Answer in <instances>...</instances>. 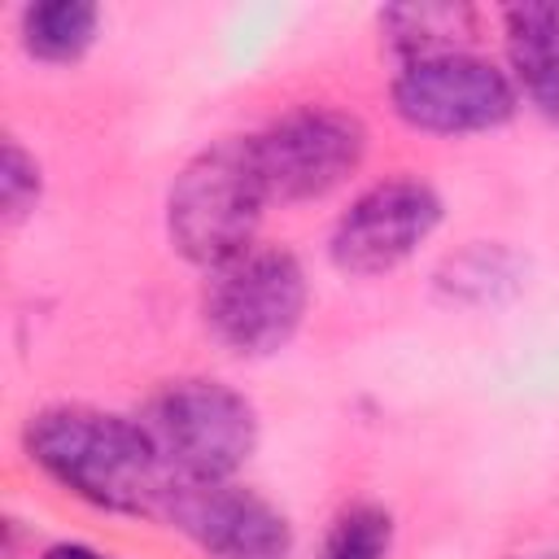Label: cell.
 Listing matches in <instances>:
<instances>
[{
  "mask_svg": "<svg viewBox=\"0 0 559 559\" xmlns=\"http://www.w3.org/2000/svg\"><path fill=\"white\" fill-rule=\"evenodd\" d=\"M520 96L507 70H498L485 57L454 52L419 66H402L393 79V109L402 122L419 131H489L515 114Z\"/></svg>",
  "mask_w": 559,
  "mask_h": 559,
  "instance_id": "6",
  "label": "cell"
},
{
  "mask_svg": "<svg viewBox=\"0 0 559 559\" xmlns=\"http://www.w3.org/2000/svg\"><path fill=\"white\" fill-rule=\"evenodd\" d=\"M441 223V197L419 179L367 188L332 227V262L345 275H384L406 262Z\"/></svg>",
  "mask_w": 559,
  "mask_h": 559,
  "instance_id": "7",
  "label": "cell"
},
{
  "mask_svg": "<svg viewBox=\"0 0 559 559\" xmlns=\"http://www.w3.org/2000/svg\"><path fill=\"white\" fill-rule=\"evenodd\" d=\"M266 201L271 197L262 188L249 135L218 140L201 148L170 183V197H166L170 245L188 262L214 271L253 245Z\"/></svg>",
  "mask_w": 559,
  "mask_h": 559,
  "instance_id": "2",
  "label": "cell"
},
{
  "mask_svg": "<svg viewBox=\"0 0 559 559\" xmlns=\"http://www.w3.org/2000/svg\"><path fill=\"white\" fill-rule=\"evenodd\" d=\"M96 4L87 0H44L22 9V44L31 57L39 61H74L87 52V44L96 39Z\"/></svg>",
  "mask_w": 559,
  "mask_h": 559,
  "instance_id": "11",
  "label": "cell"
},
{
  "mask_svg": "<svg viewBox=\"0 0 559 559\" xmlns=\"http://www.w3.org/2000/svg\"><path fill=\"white\" fill-rule=\"evenodd\" d=\"M205 328L236 354L262 358L293 341L306 314L301 262L280 245H249L205 280Z\"/></svg>",
  "mask_w": 559,
  "mask_h": 559,
  "instance_id": "4",
  "label": "cell"
},
{
  "mask_svg": "<svg viewBox=\"0 0 559 559\" xmlns=\"http://www.w3.org/2000/svg\"><path fill=\"white\" fill-rule=\"evenodd\" d=\"M524 559H559V550H542V555H524Z\"/></svg>",
  "mask_w": 559,
  "mask_h": 559,
  "instance_id": "16",
  "label": "cell"
},
{
  "mask_svg": "<svg viewBox=\"0 0 559 559\" xmlns=\"http://www.w3.org/2000/svg\"><path fill=\"white\" fill-rule=\"evenodd\" d=\"M39 559H114V555H100V550L79 546V542H57V546H48Z\"/></svg>",
  "mask_w": 559,
  "mask_h": 559,
  "instance_id": "15",
  "label": "cell"
},
{
  "mask_svg": "<svg viewBox=\"0 0 559 559\" xmlns=\"http://www.w3.org/2000/svg\"><path fill=\"white\" fill-rule=\"evenodd\" d=\"M262 188L271 201H310L345 183L362 153L367 131L354 114L328 105H301L275 118L266 131L249 135Z\"/></svg>",
  "mask_w": 559,
  "mask_h": 559,
  "instance_id": "5",
  "label": "cell"
},
{
  "mask_svg": "<svg viewBox=\"0 0 559 559\" xmlns=\"http://www.w3.org/2000/svg\"><path fill=\"white\" fill-rule=\"evenodd\" d=\"M380 31L402 66L467 52L476 39V13L467 4H393L380 13Z\"/></svg>",
  "mask_w": 559,
  "mask_h": 559,
  "instance_id": "10",
  "label": "cell"
},
{
  "mask_svg": "<svg viewBox=\"0 0 559 559\" xmlns=\"http://www.w3.org/2000/svg\"><path fill=\"white\" fill-rule=\"evenodd\" d=\"M162 511L214 559L293 555V528L284 511L231 480H170Z\"/></svg>",
  "mask_w": 559,
  "mask_h": 559,
  "instance_id": "8",
  "label": "cell"
},
{
  "mask_svg": "<svg viewBox=\"0 0 559 559\" xmlns=\"http://www.w3.org/2000/svg\"><path fill=\"white\" fill-rule=\"evenodd\" d=\"M0 197H4V218L17 223L35 210L39 201V162L17 144L9 140L4 144V162H0Z\"/></svg>",
  "mask_w": 559,
  "mask_h": 559,
  "instance_id": "14",
  "label": "cell"
},
{
  "mask_svg": "<svg viewBox=\"0 0 559 559\" xmlns=\"http://www.w3.org/2000/svg\"><path fill=\"white\" fill-rule=\"evenodd\" d=\"M437 284L463 301H498L520 288V262L502 245H472L441 266Z\"/></svg>",
  "mask_w": 559,
  "mask_h": 559,
  "instance_id": "12",
  "label": "cell"
},
{
  "mask_svg": "<svg viewBox=\"0 0 559 559\" xmlns=\"http://www.w3.org/2000/svg\"><path fill=\"white\" fill-rule=\"evenodd\" d=\"M502 22L524 96L559 127V4H515L502 13Z\"/></svg>",
  "mask_w": 559,
  "mask_h": 559,
  "instance_id": "9",
  "label": "cell"
},
{
  "mask_svg": "<svg viewBox=\"0 0 559 559\" xmlns=\"http://www.w3.org/2000/svg\"><path fill=\"white\" fill-rule=\"evenodd\" d=\"M140 424L153 437L170 480H231L258 445L253 406L218 380L162 384Z\"/></svg>",
  "mask_w": 559,
  "mask_h": 559,
  "instance_id": "3",
  "label": "cell"
},
{
  "mask_svg": "<svg viewBox=\"0 0 559 559\" xmlns=\"http://www.w3.org/2000/svg\"><path fill=\"white\" fill-rule=\"evenodd\" d=\"M393 546V520L376 502H358L336 515L319 559H389Z\"/></svg>",
  "mask_w": 559,
  "mask_h": 559,
  "instance_id": "13",
  "label": "cell"
},
{
  "mask_svg": "<svg viewBox=\"0 0 559 559\" xmlns=\"http://www.w3.org/2000/svg\"><path fill=\"white\" fill-rule=\"evenodd\" d=\"M26 454L70 493L122 515L166 507L170 472L140 419L96 406H48L26 424Z\"/></svg>",
  "mask_w": 559,
  "mask_h": 559,
  "instance_id": "1",
  "label": "cell"
}]
</instances>
